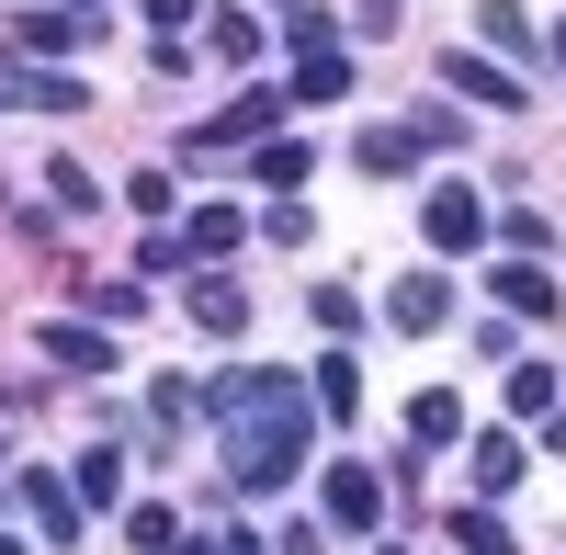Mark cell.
<instances>
[{
	"instance_id": "cell-3",
	"label": "cell",
	"mask_w": 566,
	"mask_h": 555,
	"mask_svg": "<svg viewBox=\"0 0 566 555\" xmlns=\"http://www.w3.org/2000/svg\"><path fill=\"white\" fill-rule=\"evenodd\" d=\"M442 91H464L476 114H522L533 91L510 80V57H488V45H464V57H442Z\"/></svg>"
},
{
	"instance_id": "cell-17",
	"label": "cell",
	"mask_w": 566,
	"mask_h": 555,
	"mask_svg": "<svg viewBox=\"0 0 566 555\" xmlns=\"http://www.w3.org/2000/svg\"><path fill=\"white\" fill-rule=\"evenodd\" d=\"M283 91H295V103H340V91H352V57H340V45H317V57H295Z\"/></svg>"
},
{
	"instance_id": "cell-23",
	"label": "cell",
	"mask_w": 566,
	"mask_h": 555,
	"mask_svg": "<svg viewBox=\"0 0 566 555\" xmlns=\"http://www.w3.org/2000/svg\"><path fill=\"white\" fill-rule=\"evenodd\" d=\"M125 544L170 555V544H181V511H170V499H136V511H125Z\"/></svg>"
},
{
	"instance_id": "cell-6",
	"label": "cell",
	"mask_w": 566,
	"mask_h": 555,
	"mask_svg": "<svg viewBox=\"0 0 566 555\" xmlns=\"http://www.w3.org/2000/svg\"><path fill=\"white\" fill-rule=\"evenodd\" d=\"M0 103H12V114H80L91 91L69 69H0Z\"/></svg>"
},
{
	"instance_id": "cell-29",
	"label": "cell",
	"mask_w": 566,
	"mask_h": 555,
	"mask_svg": "<svg viewBox=\"0 0 566 555\" xmlns=\"http://www.w3.org/2000/svg\"><path fill=\"white\" fill-rule=\"evenodd\" d=\"M125 205L148 216V227H159V216H170V170H136V181H125Z\"/></svg>"
},
{
	"instance_id": "cell-14",
	"label": "cell",
	"mask_w": 566,
	"mask_h": 555,
	"mask_svg": "<svg viewBox=\"0 0 566 555\" xmlns=\"http://www.w3.org/2000/svg\"><path fill=\"white\" fill-rule=\"evenodd\" d=\"M69 488H80V511H114V499H125V453H114V442H91L80 465H69Z\"/></svg>"
},
{
	"instance_id": "cell-16",
	"label": "cell",
	"mask_w": 566,
	"mask_h": 555,
	"mask_svg": "<svg viewBox=\"0 0 566 555\" xmlns=\"http://www.w3.org/2000/svg\"><path fill=\"white\" fill-rule=\"evenodd\" d=\"M408 442H464V397L453 386H419L408 397Z\"/></svg>"
},
{
	"instance_id": "cell-8",
	"label": "cell",
	"mask_w": 566,
	"mask_h": 555,
	"mask_svg": "<svg viewBox=\"0 0 566 555\" xmlns=\"http://www.w3.org/2000/svg\"><path fill=\"white\" fill-rule=\"evenodd\" d=\"M45 363H69V375H114L125 352H114L103 329H91V317H57V329H45Z\"/></svg>"
},
{
	"instance_id": "cell-18",
	"label": "cell",
	"mask_w": 566,
	"mask_h": 555,
	"mask_svg": "<svg viewBox=\"0 0 566 555\" xmlns=\"http://www.w3.org/2000/svg\"><path fill=\"white\" fill-rule=\"evenodd\" d=\"M181 239H193V261H227V250L250 239V216L239 205H205V216H181Z\"/></svg>"
},
{
	"instance_id": "cell-37",
	"label": "cell",
	"mask_w": 566,
	"mask_h": 555,
	"mask_svg": "<svg viewBox=\"0 0 566 555\" xmlns=\"http://www.w3.org/2000/svg\"><path fill=\"white\" fill-rule=\"evenodd\" d=\"M386 555H408V544H386Z\"/></svg>"
},
{
	"instance_id": "cell-31",
	"label": "cell",
	"mask_w": 566,
	"mask_h": 555,
	"mask_svg": "<svg viewBox=\"0 0 566 555\" xmlns=\"http://www.w3.org/2000/svg\"><path fill=\"white\" fill-rule=\"evenodd\" d=\"M397 12H408V0H352V23H363V34H397Z\"/></svg>"
},
{
	"instance_id": "cell-7",
	"label": "cell",
	"mask_w": 566,
	"mask_h": 555,
	"mask_svg": "<svg viewBox=\"0 0 566 555\" xmlns=\"http://www.w3.org/2000/svg\"><path fill=\"white\" fill-rule=\"evenodd\" d=\"M23 511H34L45 544H80V488H69V477H45V465H34V477H23Z\"/></svg>"
},
{
	"instance_id": "cell-33",
	"label": "cell",
	"mask_w": 566,
	"mask_h": 555,
	"mask_svg": "<svg viewBox=\"0 0 566 555\" xmlns=\"http://www.w3.org/2000/svg\"><path fill=\"white\" fill-rule=\"evenodd\" d=\"M170 555H227V533H216V544H170Z\"/></svg>"
},
{
	"instance_id": "cell-15",
	"label": "cell",
	"mask_w": 566,
	"mask_h": 555,
	"mask_svg": "<svg viewBox=\"0 0 566 555\" xmlns=\"http://www.w3.org/2000/svg\"><path fill=\"white\" fill-rule=\"evenodd\" d=\"M306 170H317V148H295V136H261V148H250V181H261V193H295Z\"/></svg>"
},
{
	"instance_id": "cell-5",
	"label": "cell",
	"mask_w": 566,
	"mask_h": 555,
	"mask_svg": "<svg viewBox=\"0 0 566 555\" xmlns=\"http://www.w3.org/2000/svg\"><path fill=\"white\" fill-rule=\"evenodd\" d=\"M317 511L340 522V533H374V522H386V488H374L363 465H328V477H317Z\"/></svg>"
},
{
	"instance_id": "cell-30",
	"label": "cell",
	"mask_w": 566,
	"mask_h": 555,
	"mask_svg": "<svg viewBox=\"0 0 566 555\" xmlns=\"http://www.w3.org/2000/svg\"><path fill=\"white\" fill-rule=\"evenodd\" d=\"M193 261V239H170V227H148V250H136V272H181Z\"/></svg>"
},
{
	"instance_id": "cell-35",
	"label": "cell",
	"mask_w": 566,
	"mask_h": 555,
	"mask_svg": "<svg viewBox=\"0 0 566 555\" xmlns=\"http://www.w3.org/2000/svg\"><path fill=\"white\" fill-rule=\"evenodd\" d=\"M69 12H91V0H69Z\"/></svg>"
},
{
	"instance_id": "cell-2",
	"label": "cell",
	"mask_w": 566,
	"mask_h": 555,
	"mask_svg": "<svg viewBox=\"0 0 566 555\" xmlns=\"http://www.w3.org/2000/svg\"><path fill=\"white\" fill-rule=\"evenodd\" d=\"M283 114H295V91H239L227 114H205V125H193V148H261Z\"/></svg>"
},
{
	"instance_id": "cell-20",
	"label": "cell",
	"mask_w": 566,
	"mask_h": 555,
	"mask_svg": "<svg viewBox=\"0 0 566 555\" xmlns=\"http://www.w3.org/2000/svg\"><path fill=\"white\" fill-rule=\"evenodd\" d=\"M205 45H216L227 69H261V45H272V34H261V12H216V34H205Z\"/></svg>"
},
{
	"instance_id": "cell-12",
	"label": "cell",
	"mask_w": 566,
	"mask_h": 555,
	"mask_svg": "<svg viewBox=\"0 0 566 555\" xmlns=\"http://www.w3.org/2000/svg\"><path fill=\"white\" fill-rule=\"evenodd\" d=\"M12 45H23V57H69V45H91V12H23Z\"/></svg>"
},
{
	"instance_id": "cell-11",
	"label": "cell",
	"mask_w": 566,
	"mask_h": 555,
	"mask_svg": "<svg viewBox=\"0 0 566 555\" xmlns=\"http://www.w3.org/2000/svg\"><path fill=\"white\" fill-rule=\"evenodd\" d=\"M193 329L239 341V329H250V284H227V272H205V284H193Z\"/></svg>"
},
{
	"instance_id": "cell-1",
	"label": "cell",
	"mask_w": 566,
	"mask_h": 555,
	"mask_svg": "<svg viewBox=\"0 0 566 555\" xmlns=\"http://www.w3.org/2000/svg\"><path fill=\"white\" fill-rule=\"evenodd\" d=\"M205 408H216V431H227V477H239L250 499L295 488L306 431H317V397H306L295 375H272V363H239V375H216V386H205Z\"/></svg>"
},
{
	"instance_id": "cell-28",
	"label": "cell",
	"mask_w": 566,
	"mask_h": 555,
	"mask_svg": "<svg viewBox=\"0 0 566 555\" xmlns=\"http://www.w3.org/2000/svg\"><path fill=\"white\" fill-rule=\"evenodd\" d=\"M306 306H317V329H328V341H352V329H363V295H352V284H317Z\"/></svg>"
},
{
	"instance_id": "cell-10",
	"label": "cell",
	"mask_w": 566,
	"mask_h": 555,
	"mask_svg": "<svg viewBox=\"0 0 566 555\" xmlns=\"http://www.w3.org/2000/svg\"><path fill=\"white\" fill-rule=\"evenodd\" d=\"M488 284H499V306H510V317H555V306H566L544 261H499V272H488Z\"/></svg>"
},
{
	"instance_id": "cell-25",
	"label": "cell",
	"mask_w": 566,
	"mask_h": 555,
	"mask_svg": "<svg viewBox=\"0 0 566 555\" xmlns=\"http://www.w3.org/2000/svg\"><path fill=\"white\" fill-rule=\"evenodd\" d=\"M283 34H295V57H317V45H340V23H328V0H283Z\"/></svg>"
},
{
	"instance_id": "cell-32",
	"label": "cell",
	"mask_w": 566,
	"mask_h": 555,
	"mask_svg": "<svg viewBox=\"0 0 566 555\" xmlns=\"http://www.w3.org/2000/svg\"><path fill=\"white\" fill-rule=\"evenodd\" d=\"M193 12H205V0H148V34H181Z\"/></svg>"
},
{
	"instance_id": "cell-4",
	"label": "cell",
	"mask_w": 566,
	"mask_h": 555,
	"mask_svg": "<svg viewBox=\"0 0 566 555\" xmlns=\"http://www.w3.org/2000/svg\"><path fill=\"white\" fill-rule=\"evenodd\" d=\"M419 227H431V250H453V261H464V250L488 239V205L464 193V181H431V205H419Z\"/></svg>"
},
{
	"instance_id": "cell-27",
	"label": "cell",
	"mask_w": 566,
	"mask_h": 555,
	"mask_svg": "<svg viewBox=\"0 0 566 555\" xmlns=\"http://www.w3.org/2000/svg\"><path fill=\"white\" fill-rule=\"evenodd\" d=\"M510 408L544 420V408H555V363H510Z\"/></svg>"
},
{
	"instance_id": "cell-24",
	"label": "cell",
	"mask_w": 566,
	"mask_h": 555,
	"mask_svg": "<svg viewBox=\"0 0 566 555\" xmlns=\"http://www.w3.org/2000/svg\"><path fill=\"white\" fill-rule=\"evenodd\" d=\"M453 544H464V555H522V544H510V522L488 511V499H476V511H453Z\"/></svg>"
},
{
	"instance_id": "cell-9",
	"label": "cell",
	"mask_w": 566,
	"mask_h": 555,
	"mask_svg": "<svg viewBox=\"0 0 566 555\" xmlns=\"http://www.w3.org/2000/svg\"><path fill=\"white\" fill-rule=\"evenodd\" d=\"M386 317H397L408 341H419V329H442V317H453V284H442V272H408V284L386 295Z\"/></svg>"
},
{
	"instance_id": "cell-22",
	"label": "cell",
	"mask_w": 566,
	"mask_h": 555,
	"mask_svg": "<svg viewBox=\"0 0 566 555\" xmlns=\"http://www.w3.org/2000/svg\"><path fill=\"white\" fill-rule=\"evenodd\" d=\"M352 159H363V170H408V159H419V125H363Z\"/></svg>"
},
{
	"instance_id": "cell-36",
	"label": "cell",
	"mask_w": 566,
	"mask_h": 555,
	"mask_svg": "<svg viewBox=\"0 0 566 555\" xmlns=\"http://www.w3.org/2000/svg\"><path fill=\"white\" fill-rule=\"evenodd\" d=\"M0 555H23V544H0Z\"/></svg>"
},
{
	"instance_id": "cell-21",
	"label": "cell",
	"mask_w": 566,
	"mask_h": 555,
	"mask_svg": "<svg viewBox=\"0 0 566 555\" xmlns=\"http://www.w3.org/2000/svg\"><path fill=\"white\" fill-rule=\"evenodd\" d=\"M317 408H328V420H352V408H363V375H352V352H328L317 363V386H306Z\"/></svg>"
},
{
	"instance_id": "cell-19",
	"label": "cell",
	"mask_w": 566,
	"mask_h": 555,
	"mask_svg": "<svg viewBox=\"0 0 566 555\" xmlns=\"http://www.w3.org/2000/svg\"><path fill=\"white\" fill-rule=\"evenodd\" d=\"M522 465H533V453H522V431H488V442H476V488H488V499H510V488H522Z\"/></svg>"
},
{
	"instance_id": "cell-26",
	"label": "cell",
	"mask_w": 566,
	"mask_h": 555,
	"mask_svg": "<svg viewBox=\"0 0 566 555\" xmlns=\"http://www.w3.org/2000/svg\"><path fill=\"white\" fill-rule=\"evenodd\" d=\"M45 193H57V216H91V205H103V181H91L80 159H45Z\"/></svg>"
},
{
	"instance_id": "cell-34",
	"label": "cell",
	"mask_w": 566,
	"mask_h": 555,
	"mask_svg": "<svg viewBox=\"0 0 566 555\" xmlns=\"http://www.w3.org/2000/svg\"><path fill=\"white\" fill-rule=\"evenodd\" d=\"M555 69H566V23H555Z\"/></svg>"
},
{
	"instance_id": "cell-13",
	"label": "cell",
	"mask_w": 566,
	"mask_h": 555,
	"mask_svg": "<svg viewBox=\"0 0 566 555\" xmlns=\"http://www.w3.org/2000/svg\"><path fill=\"white\" fill-rule=\"evenodd\" d=\"M476 45L488 57H533V12L522 0H476Z\"/></svg>"
}]
</instances>
